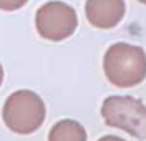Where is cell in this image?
<instances>
[{"mask_svg": "<svg viewBox=\"0 0 146 141\" xmlns=\"http://www.w3.org/2000/svg\"><path fill=\"white\" fill-rule=\"evenodd\" d=\"M103 70L115 87H135L146 79V53L138 45L117 42L104 53Z\"/></svg>", "mask_w": 146, "mask_h": 141, "instance_id": "obj_1", "label": "cell"}, {"mask_svg": "<svg viewBox=\"0 0 146 141\" xmlns=\"http://www.w3.org/2000/svg\"><path fill=\"white\" fill-rule=\"evenodd\" d=\"M45 102L33 90H17L6 98L2 110L5 126L19 135H30L44 124Z\"/></svg>", "mask_w": 146, "mask_h": 141, "instance_id": "obj_2", "label": "cell"}, {"mask_svg": "<svg viewBox=\"0 0 146 141\" xmlns=\"http://www.w3.org/2000/svg\"><path fill=\"white\" fill-rule=\"evenodd\" d=\"M101 116L107 126L117 127L134 138L146 140V104L134 96H109L103 101Z\"/></svg>", "mask_w": 146, "mask_h": 141, "instance_id": "obj_3", "label": "cell"}, {"mask_svg": "<svg viewBox=\"0 0 146 141\" xmlns=\"http://www.w3.org/2000/svg\"><path fill=\"white\" fill-rule=\"evenodd\" d=\"M36 31L42 39L61 42L72 36L78 28L76 11L68 3L53 0L47 2L36 11L34 17Z\"/></svg>", "mask_w": 146, "mask_h": 141, "instance_id": "obj_4", "label": "cell"}, {"mask_svg": "<svg viewBox=\"0 0 146 141\" xmlns=\"http://www.w3.org/2000/svg\"><path fill=\"white\" fill-rule=\"evenodd\" d=\"M86 19L100 30L115 28L126 13L124 0H86Z\"/></svg>", "mask_w": 146, "mask_h": 141, "instance_id": "obj_5", "label": "cell"}, {"mask_svg": "<svg viewBox=\"0 0 146 141\" xmlns=\"http://www.w3.org/2000/svg\"><path fill=\"white\" fill-rule=\"evenodd\" d=\"M48 141H87V132L75 119H61L50 129Z\"/></svg>", "mask_w": 146, "mask_h": 141, "instance_id": "obj_6", "label": "cell"}, {"mask_svg": "<svg viewBox=\"0 0 146 141\" xmlns=\"http://www.w3.org/2000/svg\"><path fill=\"white\" fill-rule=\"evenodd\" d=\"M28 3V0H0V9L2 11H17V9L23 8Z\"/></svg>", "mask_w": 146, "mask_h": 141, "instance_id": "obj_7", "label": "cell"}, {"mask_svg": "<svg viewBox=\"0 0 146 141\" xmlns=\"http://www.w3.org/2000/svg\"><path fill=\"white\" fill-rule=\"evenodd\" d=\"M98 141H126V140L120 138V136H115V135H104Z\"/></svg>", "mask_w": 146, "mask_h": 141, "instance_id": "obj_8", "label": "cell"}, {"mask_svg": "<svg viewBox=\"0 0 146 141\" xmlns=\"http://www.w3.org/2000/svg\"><path fill=\"white\" fill-rule=\"evenodd\" d=\"M3 76H5V73H3V67H2V64H0V85H2V82H3Z\"/></svg>", "mask_w": 146, "mask_h": 141, "instance_id": "obj_9", "label": "cell"}, {"mask_svg": "<svg viewBox=\"0 0 146 141\" xmlns=\"http://www.w3.org/2000/svg\"><path fill=\"white\" fill-rule=\"evenodd\" d=\"M140 3H143V5H146V0H138Z\"/></svg>", "mask_w": 146, "mask_h": 141, "instance_id": "obj_10", "label": "cell"}]
</instances>
